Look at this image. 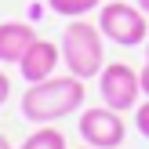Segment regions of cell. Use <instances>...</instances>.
Masks as SVG:
<instances>
[{"label":"cell","instance_id":"1","mask_svg":"<svg viewBox=\"0 0 149 149\" xmlns=\"http://www.w3.org/2000/svg\"><path fill=\"white\" fill-rule=\"evenodd\" d=\"M87 80L73 77V73H65V77H47L40 80V84H29L26 95H22V120L29 124H55V120H65V116L80 113L84 109V91Z\"/></svg>","mask_w":149,"mask_h":149},{"label":"cell","instance_id":"2","mask_svg":"<svg viewBox=\"0 0 149 149\" xmlns=\"http://www.w3.org/2000/svg\"><path fill=\"white\" fill-rule=\"evenodd\" d=\"M62 65L65 73L80 80H95L106 65V36H102L98 22H87V18H69V26L62 29Z\"/></svg>","mask_w":149,"mask_h":149},{"label":"cell","instance_id":"3","mask_svg":"<svg viewBox=\"0 0 149 149\" xmlns=\"http://www.w3.org/2000/svg\"><path fill=\"white\" fill-rule=\"evenodd\" d=\"M98 29H102V36H106L109 44H116V47H138V44L149 40L146 11L124 4V0H113V4L98 7Z\"/></svg>","mask_w":149,"mask_h":149},{"label":"cell","instance_id":"4","mask_svg":"<svg viewBox=\"0 0 149 149\" xmlns=\"http://www.w3.org/2000/svg\"><path fill=\"white\" fill-rule=\"evenodd\" d=\"M84 146L95 149H120L124 138H127V124H124V113L109 109L106 102L91 109H80V124H77Z\"/></svg>","mask_w":149,"mask_h":149},{"label":"cell","instance_id":"5","mask_svg":"<svg viewBox=\"0 0 149 149\" xmlns=\"http://www.w3.org/2000/svg\"><path fill=\"white\" fill-rule=\"evenodd\" d=\"M95 80H98V95H102V102H106L109 109H116V113H131V109L138 106L142 80H138V73L131 69L127 62H109V65H102V73Z\"/></svg>","mask_w":149,"mask_h":149},{"label":"cell","instance_id":"6","mask_svg":"<svg viewBox=\"0 0 149 149\" xmlns=\"http://www.w3.org/2000/svg\"><path fill=\"white\" fill-rule=\"evenodd\" d=\"M62 65V47L51 40H40L36 36L33 44H29V51L18 58V73L26 84H40V80L55 77V69Z\"/></svg>","mask_w":149,"mask_h":149},{"label":"cell","instance_id":"7","mask_svg":"<svg viewBox=\"0 0 149 149\" xmlns=\"http://www.w3.org/2000/svg\"><path fill=\"white\" fill-rule=\"evenodd\" d=\"M33 40H36V29L29 22H0V62L18 65V58L29 51Z\"/></svg>","mask_w":149,"mask_h":149},{"label":"cell","instance_id":"8","mask_svg":"<svg viewBox=\"0 0 149 149\" xmlns=\"http://www.w3.org/2000/svg\"><path fill=\"white\" fill-rule=\"evenodd\" d=\"M18 149H69V146H65V135H62L58 127L40 124V127H36V131H33V135H29Z\"/></svg>","mask_w":149,"mask_h":149},{"label":"cell","instance_id":"9","mask_svg":"<svg viewBox=\"0 0 149 149\" xmlns=\"http://www.w3.org/2000/svg\"><path fill=\"white\" fill-rule=\"evenodd\" d=\"M47 7L55 15H62V18H84V15L98 11L102 0H47Z\"/></svg>","mask_w":149,"mask_h":149},{"label":"cell","instance_id":"10","mask_svg":"<svg viewBox=\"0 0 149 149\" xmlns=\"http://www.w3.org/2000/svg\"><path fill=\"white\" fill-rule=\"evenodd\" d=\"M135 127H138V135L149 142V98L135 106Z\"/></svg>","mask_w":149,"mask_h":149},{"label":"cell","instance_id":"11","mask_svg":"<svg viewBox=\"0 0 149 149\" xmlns=\"http://www.w3.org/2000/svg\"><path fill=\"white\" fill-rule=\"evenodd\" d=\"M7 98H11V77H7V73L0 69V109L7 106Z\"/></svg>","mask_w":149,"mask_h":149},{"label":"cell","instance_id":"12","mask_svg":"<svg viewBox=\"0 0 149 149\" xmlns=\"http://www.w3.org/2000/svg\"><path fill=\"white\" fill-rule=\"evenodd\" d=\"M138 80H142V95L149 98V55H146V65L138 69Z\"/></svg>","mask_w":149,"mask_h":149},{"label":"cell","instance_id":"13","mask_svg":"<svg viewBox=\"0 0 149 149\" xmlns=\"http://www.w3.org/2000/svg\"><path fill=\"white\" fill-rule=\"evenodd\" d=\"M0 149H15L11 142H7V135H4V131H0Z\"/></svg>","mask_w":149,"mask_h":149},{"label":"cell","instance_id":"14","mask_svg":"<svg viewBox=\"0 0 149 149\" xmlns=\"http://www.w3.org/2000/svg\"><path fill=\"white\" fill-rule=\"evenodd\" d=\"M135 4H138V7H142V11L149 15V0H135Z\"/></svg>","mask_w":149,"mask_h":149},{"label":"cell","instance_id":"15","mask_svg":"<svg viewBox=\"0 0 149 149\" xmlns=\"http://www.w3.org/2000/svg\"><path fill=\"white\" fill-rule=\"evenodd\" d=\"M80 149H95V146H80Z\"/></svg>","mask_w":149,"mask_h":149},{"label":"cell","instance_id":"16","mask_svg":"<svg viewBox=\"0 0 149 149\" xmlns=\"http://www.w3.org/2000/svg\"><path fill=\"white\" fill-rule=\"evenodd\" d=\"M146 55H149V40H146Z\"/></svg>","mask_w":149,"mask_h":149}]
</instances>
